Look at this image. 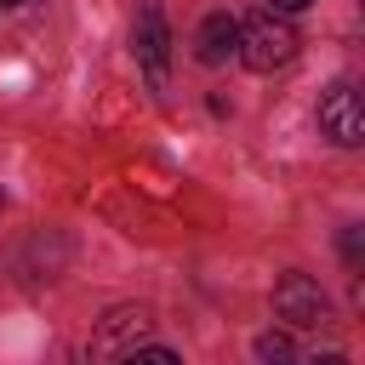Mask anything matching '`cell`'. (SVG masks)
Segmentation results:
<instances>
[{
	"label": "cell",
	"instance_id": "3",
	"mask_svg": "<svg viewBox=\"0 0 365 365\" xmlns=\"http://www.w3.org/2000/svg\"><path fill=\"white\" fill-rule=\"evenodd\" d=\"M319 131L336 148H359L365 143V108H359V91L348 80H336V86L319 91Z\"/></svg>",
	"mask_w": 365,
	"mask_h": 365
},
{
	"label": "cell",
	"instance_id": "9",
	"mask_svg": "<svg viewBox=\"0 0 365 365\" xmlns=\"http://www.w3.org/2000/svg\"><path fill=\"white\" fill-rule=\"evenodd\" d=\"M314 0H268V11H279V17H297V11H308Z\"/></svg>",
	"mask_w": 365,
	"mask_h": 365
},
{
	"label": "cell",
	"instance_id": "5",
	"mask_svg": "<svg viewBox=\"0 0 365 365\" xmlns=\"http://www.w3.org/2000/svg\"><path fill=\"white\" fill-rule=\"evenodd\" d=\"M131 46H137V57H143L148 80H154V86H165V63H171V29H165V11H160V0H143V6H137Z\"/></svg>",
	"mask_w": 365,
	"mask_h": 365
},
{
	"label": "cell",
	"instance_id": "10",
	"mask_svg": "<svg viewBox=\"0 0 365 365\" xmlns=\"http://www.w3.org/2000/svg\"><path fill=\"white\" fill-rule=\"evenodd\" d=\"M0 6H29V0H0Z\"/></svg>",
	"mask_w": 365,
	"mask_h": 365
},
{
	"label": "cell",
	"instance_id": "1",
	"mask_svg": "<svg viewBox=\"0 0 365 365\" xmlns=\"http://www.w3.org/2000/svg\"><path fill=\"white\" fill-rule=\"evenodd\" d=\"M234 57H240L251 74H274V68H285V63L297 57V29H291L279 11H257V17L240 23Z\"/></svg>",
	"mask_w": 365,
	"mask_h": 365
},
{
	"label": "cell",
	"instance_id": "2",
	"mask_svg": "<svg viewBox=\"0 0 365 365\" xmlns=\"http://www.w3.org/2000/svg\"><path fill=\"white\" fill-rule=\"evenodd\" d=\"M148 325H154V314H148L143 302H120V308H108V314L97 319L91 354H97V359H125V354L148 336Z\"/></svg>",
	"mask_w": 365,
	"mask_h": 365
},
{
	"label": "cell",
	"instance_id": "8",
	"mask_svg": "<svg viewBox=\"0 0 365 365\" xmlns=\"http://www.w3.org/2000/svg\"><path fill=\"white\" fill-rule=\"evenodd\" d=\"M125 359H131V365H177V354H171V348H148V342H137Z\"/></svg>",
	"mask_w": 365,
	"mask_h": 365
},
{
	"label": "cell",
	"instance_id": "4",
	"mask_svg": "<svg viewBox=\"0 0 365 365\" xmlns=\"http://www.w3.org/2000/svg\"><path fill=\"white\" fill-rule=\"evenodd\" d=\"M274 314H279L285 325H297V331H314V325L331 319V302H325V291H319L308 274H279V285H274Z\"/></svg>",
	"mask_w": 365,
	"mask_h": 365
},
{
	"label": "cell",
	"instance_id": "11",
	"mask_svg": "<svg viewBox=\"0 0 365 365\" xmlns=\"http://www.w3.org/2000/svg\"><path fill=\"white\" fill-rule=\"evenodd\" d=\"M0 205H6V194H0Z\"/></svg>",
	"mask_w": 365,
	"mask_h": 365
},
{
	"label": "cell",
	"instance_id": "7",
	"mask_svg": "<svg viewBox=\"0 0 365 365\" xmlns=\"http://www.w3.org/2000/svg\"><path fill=\"white\" fill-rule=\"evenodd\" d=\"M251 354L268 359V365H291V359H297V342H291L285 331H262V336L251 342Z\"/></svg>",
	"mask_w": 365,
	"mask_h": 365
},
{
	"label": "cell",
	"instance_id": "6",
	"mask_svg": "<svg viewBox=\"0 0 365 365\" xmlns=\"http://www.w3.org/2000/svg\"><path fill=\"white\" fill-rule=\"evenodd\" d=\"M234 46H240V23H234L228 11H211V17L194 29V57H200L205 68L228 63V57H234Z\"/></svg>",
	"mask_w": 365,
	"mask_h": 365
}]
</instances>
